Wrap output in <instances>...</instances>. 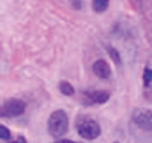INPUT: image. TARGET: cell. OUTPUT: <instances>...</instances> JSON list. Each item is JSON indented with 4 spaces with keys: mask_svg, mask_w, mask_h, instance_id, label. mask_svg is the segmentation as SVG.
Here are the masks:
<instances>
[{
    "mask_svg": "<svg viewBox=\"0 0 152 143\" xmlns=\"http://www.w3.org/2000/svg\"><path fill=\"white\" fill-rule=\"evenodd\" d=\"M69 129V117L66 111L62 110H56L50 114V117L47 120V131L53 139H59L62 137Z\"/></svg>",
    "mask_w": 152,
    "mask_h": 143,
    "instance_id": "1",
    "label": "cell"
},
{
    "mask_svg": "<svg viewBox=\"0 0 152 143\" xmlns=\"http://www.w3.org/2000/svg\"><path fill=\"white\" fill-rule=\"evenodd\" d=\"M78 134L85 139V140H94L100 136L102 129H100V125L97 123V120L91 119V117H82L78 120Z\"/></svg>",
    "mask_w": 152,
    "mask_h": 143,
    "instance_id": "2",
    "label": "cell"
},
{
    "mask_svg": "<svg viewBox=\"0 0 152 143\" xmlns=\"http://www.w3.org/2000/svg\"><path fill=\"white\" fill-rule=\"evenodd\" d=\"M26 110V103L21 99H9L0 107V116L2 117H18Z\"/></svg>",
    "mask_w": 152,
    "mask_h": 143,
    "instance_id": "3",
    "label": "cell"
},
{
    "mask_svg": "<svg viewBox=\"0 0 152 143\" xmlns=\"http://www.w3.org/2000/svg\"><path fill=\"white\" fill-rule=\"evenodd\" d=\"M132 122L146 133H152V110H135Z\"/></svg>",
    "mask_w": 152,
    "mask_h": 143,
    "instance_id": "4",
    "label": "cell"
},
{
    "mask_svg": "<svg viewBox=\"0 0 152 143\" xmlns=\"http://www.w3.org/2000/svg\"><path fill=\"white\" fill-rule=\"evenodd\" d=\"M93 72L100 79H110L111 78V67L105 59H96L93 62Z\"/></svg>",
    "mask_w": 152,
    "mask_h": 143,
    "instance_id": "5",
    "label": "cell"
},
{
    "mask_svg": "<svg viewBox=\"0 0 152 143\" xmlns=\"http://www.w3.org/2000/svg\"><path fill=\"white\" fill-rule=\"evenodd\" d=\"M108 99H110V92H105V90L85 93V102L91 103V105H96V103H105Z\"/></svg>",
    "mask_w": 152,
    "mask_h": 143,
    "instance_id": "6",
    "label": "cell"
},
{
    "mask_svg": "<svg viewBox=\"0 0 152 143\" xmlns=\"http://www.w3.org/2000/svg\"><path fill=\"white\" fill-rule=\"evenodd\" d=\"M108 5H110V0H93V9L97 14L105 12L108 9Z\"/></svg>",
    "mask_w": 152,
    "mask_h": 143,
    "instance_id": "7",
    "label": "cell"
},
{
    "mask_svg": "<svg viewBox=\"0 0 152 143\" xmlns=\"http://www.w3.org/2000/svg\"><path fill=\"white\" fill-rule=\"evenodd\" d=\"M59 92H61L62 95H66V96H73V95H75V88H73V85H72L70 82L61 81V82H59Z\"/></svg>",
    "mask_w": 152,
    "mask_h": 143,
    "instance_id": "8",
    "label": "cell"
},
{
    "mask_svg": "<svg viewBox=\"0 0 152 143\" xmlns=\"http://www.w3.org/2000/svg\"><path fill=\"white\" fill-rule=\"evenodd\" d=\"M108 54H110V56L113 58V61L119 66L120 61H122V59H120V55H119V52H117L116 49H114V47H108Z\"/></svg>",
    "mask_w": 152,
    "mask_h": 143,
    "instance_id": "9",
    "label": "cell"
},
{
    "mask_svg": "<svg viewBox=\"0 0 152 143\" xmlns=\"http://www.w3.org/2000/svg\"><path fill=\"white\" fill-rule=\"evenodd\" d=\"M0 139L2 140H9L11 139V131L3 125H0Z\"/></svg>",
    "mask_w": 152,
    "mask_h": 143,
    "instance_id": "10",
    "label": "cell"
},
{
    "mask_svg": "<svg viewBox=\"0 0 152 143\" xmlns=\"http://www.w3.org/2000/svg\"><path fill=\"white\" fill-rule=\"evenodd\" d=\"M143 79H145V84H146V85L151 84V81H152V70H151V69H145V72H143Z\"/></svg>",
    "mask_w": 152,
    "mask_h": 143,
    "instance_id": "11",
    "label": "cell"
},
{
    "mask_svg": "<svg viewBox=\"0 0 152 143\" xmlns=\"http://www.w3.org/2000/svg\"><path fill=\"white\" fill-rule=\"evenodd\" d=\"M9 143H28V140L24 139V137H21V136H18L15 140H12V142H9Z\"/></svg>",
    "mask_w": 152,
    "mask_h": 143,
    "instance_id": "12",
    "label": "cell"
},
{
    "mask_svg": "<svg viewBox=\"0 0 152 143\" xmlns=\"http://www.w3.org/2000/svg\"><path fill=\"white\" fill-rule=\"evenodd\" d=\"M56 143H78V142H73V140H59V142H56Z\"/></svg>",
    "mask_w": 152,
    "mask_h": 143,
    "instance_id": "13",
    "label": "cell"
},
{
    "mask_svg": "<svg viewBox=\"0 0 152 143\" xmlns=\"http://www.w3.org/2000/svg\"><path fill=\"white\" fill-rule=\"evenodd\" d=\"M73 3L76 8H81V0H73Z\"/></svg>",
    "mask_w": 152,
    "mask_h": 143,
    "instance_id": "14",
    "label": "cell"
},
{
    "mask_svg": "<svg viewBox=\"0 0 152 143\" xmlns=\"http://www.w3.org/2000/svg\"><path fill=\"white\" fill-rule=\"evenodd\" d=\"M114 143H119V142H114Z\"/></svg>",
    "mask_w": 152,
    "mask_h": 143,
    "instance_id": "15",
    "label": "cell"
}]
</instances>
